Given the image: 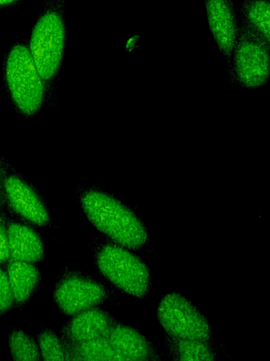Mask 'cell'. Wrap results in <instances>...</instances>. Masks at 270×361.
I'll list each match as a JSON object with an SVG mask.
<instances>
[{
	"instance_id": "12",
	"label": "cell",
	"mask_w": 270,
	"mask_h": 361,
	"mask_svg": "<svg viewBox=\"0 0 270 361\" xmlns=\"http://www.w3.org/2000/svg\"><path fill=\"white\" fill-rule=\"evenodd\" d=\"M112 324L103 311L91 308L75 314L68 326V335L74 344L106 336Z\"/></svg>"
},
{
	"instance_id": "1",
	"label": "cell",
	"mask_w": 270,
	"mask_h": 361,
	"mask_svg": "<svg viewBox=\"0 0 270 361\" xmlns=\"http://www.w3.org/2000/svg\"><path fill=\"white\" fill-rule=\"evenodd\" d=\"M65 0H44L32 25L27 47L44 82L58 75L67 41Z\"/></svg>"
},
{
	"instance_id": "3",
	"label": "cell",
	"mask_w": 270,
	"mask_h": 361,
	"mask_svg": "<svg viewBox=\"0 0 270 361\" xmlns=\"http://www.w3.org/2000/svg\"><path fill=\"white\" fill-rule=\"evenodd\" d=\"M8 97L18 112L32 116L41 108L45 82L30 54L27 41H15L8 49L3 67Z\"/></svg>"
},
{
	"instance_id": "4",
	"label": "cell",
	"mask_w": 270,
	"mask_h": 361,
	"mask_svg": "<svg viewBox=\"0 0 270 361\" xmlns=\"http://www.w3.org/2000/svg\"><path fill=\"white\" fill-rule=\"evenodd\" d=\"M270 44L238 22L228 73L231 82L248 89L264 85L270 75Z\"/></svg>"
},
{
	"instance_id": "7",
	"label": "cell",
	"mask_w": 270,
	"mask_h": 361,
	"mask_svg": "<svg viewBox=\"0 0 270 361\" xmlns=\"http://www.w3.org/2000/svg\"><path fill=\"white\" fill-rule=\"evenodd\" d=\"M0 173L5 204L22 219L37 226L50 221L48 210L34 189L0 155Z\"/></svg>"
},
{
	"instance_id": "6",
	"label": "cell",
	"mask_w": 270,
	"mask_h": 361,
	"mask_svg": "<svg viewBox=\"0 0 270 361\" xmlns=\"http://www.w3.org/2000/svg\"><path fill=\"white\" fill-rule=\"evenodd\" d=\"M163 329L176 339L207 341L211 328L207 319L186 298L178 293L163 297L158 308Z\"/></svg>"
},
{
	"instance_id": "22",
	"label": "cell",
	"mask_w": 270,
	"mask_h": 361,
	"mask_svg": "<svg viewBox=\"0 0 270 361\" xmlns=\"http://www.w3.org/2000/svg\"><path fill=\"white\" fill-rule=\"evenodd\" d=\"M4 205H6V204L2 190L1 177L0 173V207H2Z\"/></svg>"
},
{
	"instance_id": "21",
	"label": "cell",
	"mask_w": 270,
	"mask_h": 361,
	"mask_svg": "<svg viewBox=\"0 0 270 361\" xmlns=\"http://www.w3.org/2000/svg\"><path fill=\"white\" fill-rule=\"evenodd\" d=\"M25 0H0V11L7 10L15 7Z\"/></svg>"
},
{
	"instance_id": "19",
	"label": "cell",
	"mask_w": 270,
	"mask_h": 361,
	"mask_svg": "<svg viewBox=\"0 0 270 361\" xmlns=\"http://www.w3.org/2000/svg\"><path fill=\"white\" fill-rule=\"evenodd\" d=\"M14 298L6 270L0 266V315L13 306Z\"/></svg>"
},
{
	"instance_id": "14",
	"label": "cell",
	"mask_w": 270,
	"mask_h": 361,
	"mask_svg": "<svg viewBox=\"0 0 270 361\" xmlns=\"http://www.w3.org/2000/svg\"><path fill=\"white\" fill-rule=\"evenodd\" d=\"M32 264L11 259L7 262L6 270L16 304L25 303L38 284L39 273Z\"/></svg>"
},
{
	"instance_id": "5",
	"label": "cell",
	"mask_w": 270,
	"mask_h": 361,
	"mask_svg": "<svg viewBox=\"0 0 270 361\" xmlns=\"http://www.w3.org/2000/svg\"><path fill=\"white\" fill-rule=\"evenodd\" d=\"M96 261L103 276L119 289L137 298L148 293L150 286L149 269L124 247L105 245L98 250Z\"/></svg>"
},
{
	"instance_id": "16",
	"label": "cell",
	"mask_w": 270,
	"mask_h": 361,
	"mask_svg": "<svg viewBox=\"0 0 270 361\" xmlns=\"http://www.w3.org/2000/svg\"><path fill=\"white\" fill-rule=\"evenodd\" d=\"M8 346L11 357L19 361L40 360L39 346L22 331L14 329L8 335Z\"/></svg>"
},
{
	"instance_id": "8",
	"label": "cell",
	"mask_w": 270,
	"mask_h": 361,
	"mask_svg": "<svg viewBox=\"0 0 270 361\" xmlns=\"http://www.w3.org/2000/svg\"><path fill=\"white\" fill-rule=\"evenodd\" d=\"M105 296V290L101 284L78 276L63 278L53 292L56 303L68 315L93 308Z\"/></svg>"
},
{
	"instance_id": "9",
	"label": "cell",
	"mask_w": 270,
	"mask_h": 361,
	"mask_svg": "<svg viewBox=\"0 0 270 361\" xmlns=\"http://www.w3.org/2000/svg\"><path fill=\"white\" fill-rule=\"evenodd\" d=\"M204 2L210 30L229 68L238 28L235 3L229 0Z\"/></svg>"
},
{
	"instance_id": "11",
	"label": "cell",
	"mask_w": 270,
	"mask_h": 361,
	"mask_svg": "<svg viewBox=\"0 0 270 361\" xmlns=\"http://www.w3.org/2000/svg\"><path fill=\"white\" fill-rule=\"evenodd\" d=\"M106 337L122 360H146L153 355L148 341L131 327L112 325Z\"/></svg>"
},
{
	"instance_id": "13",
	"label": "cell",
	"mask_w": 270,
	"mask_h": 361,
	"mask_svg": "<svg viewBox=\"0 0 270 361\" xmlns=\"http://www.w3.org/2000/svg\"><path fill=\"white\" fill-rule=\"evenodd\" d=\"M238 22L270 44V0H240Z\"/></svg>"
},
{
	"instance_id": "17",
	"label": "cell",
	"mask_w": 270,
	"mask_h": 361,
	"mask_svg": "<svg viewBox=\"0 0 270 361\" xmlns=\"http://www.w3.org/2000/svg\"><path fill=\"white\" fill-rule=\"evenodd\" d=\"M206 341L193 339H176L174 352L183 360H210L214 358L212 349Z\"/></svg>"
},
{
	"instance_id": "15",
	"label": "cell",
	"mask_w": 270,
	"mask_h": 361,
	"mask_svg": "<svg viewBox=\"0 0 270 361\" xmlns=\"http://www.w3.org/2000/svg\"><path fill=\"white\" fill-rule=\"evenodd\" d=\"M77 359L88 361L122 360L106 336L76 344Z\"/></svg>"
},
{
	"instance_id": "20",
	"label": "cell",
	"mask_w": 270,
	"mask_h": 361,
	"mask_svg": "<svg viewBox=\"0 0 270 361\" xmlns=\"http://www.w3.org/2000/svg\"><path fill=\"white\" fill-rule=\"evenodd\" d=\"M10 259L6 221L0 207V266Z\"/></svg>"
},
{
	"instance_id": "18",
	"label": "cell",
	"mask_w": 270,
	"mask_h": 361,
	"mask_svg": "<svg viewBox=\"0 0 270 361\" xmlns=\"http://www.w3.org/2000/svg\"><path fill=\"white\" fill-rule=\"evenodd\" d=\"M39 349L44 360H64L65 354L58 336L51 331H42L38 338Z\"/></svg>"
},
{
	"instance_id": "23",
	"label": "cell",
	"mask_w": 270,
	"mask_h": 361,
	"mask_svg": "<svg viewBox=\"0 0 270 361\" xmlns=\"http://www.w3.org/2000/svg\"><path fill=\"white\" fill-rule=\"evenodd\" d=\"M229 1H231V2L234 3V1H233V0H229Z\"/></svg>"
},
{
	"instance_id": "2",
	"label": "cell",
	"mask_w": 270,
	"mask_h": 361,
	"mask_svg": "<svg viewBox=\"0 0 270 361\" xmlns=\"http://www.w3.org/2000/svg\"><path fill=\"white\" fill-rule=\"evenodd\" d=\"M80 202L92 225L120 245L137 249L147 243L148 235L143 222L112 195L90 190L82 195Z\"/></svg>"
},
{
	"instance_id": "10",
	"label": "cell",
	"mask_w": 270,
	"mask_h": 361,
	"mask_svg": "<svg viewBox=\"0 0 270 361\" xmlns=\"http://www.w3.org/2000/svg\"><path fill=\"white\" fill-rule=\"evenodd\" d=\"M10 259L34 263L44 255L42 242L30 227L15 221H6Z\"/></svg>"
}]
</instances>
